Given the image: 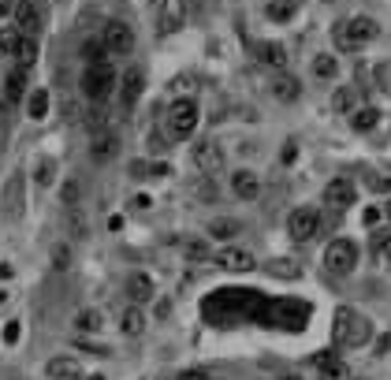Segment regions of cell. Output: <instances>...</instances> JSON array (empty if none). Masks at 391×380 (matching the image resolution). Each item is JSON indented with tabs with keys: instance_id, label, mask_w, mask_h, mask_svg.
I'll list each match as a JSON object with an SVG mask.
<instances>
[{
	"instance_id": "1",
	"label": "cell",
	"mask_w": 391,
	"mask_h": 380,
	"mask_svg": "<svg viewBox=\"0 0 391 380\" xmlns=\"http://www.w3.org/2000/svg\"><path fill=\"white\" fill-rule=\"evenodd\" d=\"M369 335H373V324H369L358 310L351 306H339L332 317V340L335 347H346V351H354V347H365Z\"/></svg>"
},
{
	"instance_id": "2",
	"label": "cell",
	"mask_w": 391,
	"mask_h": 380,
	"mask_svg": "<svg viewBox=\"0 0 391 380\" xmlns=\"http://www.w3.org/2000/svg\"><path fill=\"white\" fill-rule=\"evenodd\" d=\"M376 34H380V26H376L369 15L339 19V23L332 26V41H335V49H339V52H358V49H365Z\"/></svg>"
},
{
	"instance_id": "3",
	"label": "cell",
	"mask_w": 391,
	"mask_h": 380,
	"mask_svg": "<svg viewBox=\"0 0 391 380\" xmlns=\"http://www.w3.org/2000/svg\"><path fill=\"white\" fill-rule=\"evenodd\" d=\"M168 138L171 142H187L194 135V127H198V101L194 97H179V101H171L168 108Z\"/></svg>"
},
{
	"instance_id": "4",
	"label": "cell",
	"mask_w": 391,
	"mask_h": 380,
	"mask_svg": "<svg viewBox=\"0 0 391 380\" xmlns=\"http://www.w3.org/2000/svg\"><path fill=\"white\" fill-rule=\"evenodd\" d=\"M112 86H116L112 63H86V71H82V93L90 97V101L101 105L105 97L112 93Z\"/></svg>"
},
{
	"instance_id": "5",
	"label": "cell",
	"mask_w": 391,
	"mask_h": 380,
	"mask_svg": "<svg viewBox=\"0 0 391 380\" xmlns=\"http://www.w3.org/2000/svg\"><path fill=\"white\" fill-rule=\"evenodd\" d=\"M354 265H358V243H351V238H332L328 250H324V268L332 276H351Z\"/></svg>"
},
{
	"instance_id": "6",
	"label": "cell",
	"mask_w": 391,
	"mask_h": 380,
	"mask_svg": "<svg viewBox=\"0 0 391 380\" xmlns=\"http://www.w3.org/2000/svg\"><path fill=\"white\" fill-rule=\"evenodd\" d=\"M317 231H321V216L313 209H295L287 216V235L295 238V243H309Z\"/></svg>"
},
{
	"instance_id": "7",
	"label": "cell",
	"mask_w": 391,
	"mask_h": 380,
	"mask_svg": "<svg viewBox=\"0 0 391 380\" xmlns=\"http://www.w3.org/2000/svg\"><path fill=\"white\" fill-rule=\"evenodd\" d=\"M358 202V187L351 179H332L328 187H324V205L335 213H343V209H351V205Z\"/></svg>"
},
{
	"instance_id": "8",
	"label": "cell",
	"mask_w": 391,
	"mask_h": 380,
	"mask_svg": "<svg viewBox=\"0 0 391 380\" xmlns=\"http://www.w3.org/2000/svg\"><path fill=\"white\" fill-rule=\"evenodd\" d=\"M190 157H194V168L205 172V176H216V172L224 168V149L216 142H198Z\"/></svg>"
},
{
	"instance_id": "9",
	"label": "cell",
	"mask_w": 391,
	"mask_h": 380,
	"mask_svg": "<svg viewBox=\"0 0 391 380\" xmlns=\"http://www.w3.org/2000/svg\"><path fill=\"white\" fill-rule=\"evenodd\" d=\"M90 157H93V165H112L119 157V135L116 131H97L93 142H90Z\"/></svg>"
},
{
	"instance_id": "10",
	"label": "cell",
	"mask_w": 391,
	"mask_h": 380,
	"mask_svg": "<svg viewBox=\"0 0 391 380\" xmlns=\"http://www.w3.org/2000/svg\"><path fill=\"white\" fill-rule=\"evenodd\" d=\"M105 45L123 56V52L135 49V30H130L123 19H112V23H105Z\"/></svg>"
},
{
	"instance_id": "11",
	"label": "cell",
	"mask_w": 391,
	"mask_h": 380,
	"mask_svg": "<svg viewBox=\"0 0 391 380\" xmlns=\"http://www.w3.org/2000/svg\"><path fill=\"white\" fill-rule=\"evenodd\" d=\"M216 265L227 268V273H250L257 261H254V254H250V250L227 246V250H220V254H216Z\"/></svg>"
},
{
	"instance_id": "12",
	"label": "cell",
	"mask_w": 391,
	"mask_h": 380,
	"mask_svg": "<svg viewBox=\"0 0 391 380\" xmlns=\"http://www.w3.org/2000/svg\"><path fill=\"white\" fill-rule=\"evenodd\" d=\"M313 365H317L321 380H351V369H346L343 358L332 354V351H321L317 358H313Z\"/></svg>"
},
{
	"instance_id": "13",
	"label": "cell",
	"mask_w": 391,
	"mask_h": 380,
	"mask_svg": "<svg viewBox=\"0 0 391 380\" xmlns=\"http://www.w3.org/2000/svg\"><path fill=\"white\" fill-rule=\"evenodd\" d=\"M187 19V4L183 0H160V34H176Z\"/></svg>"
},
{
	"instance_id": "14",
	"label": "cell",
	"mask_w": 391,
	"mask_h": 380,
	"mask_svg": "<svg viewBox=\"0 0 391 380\" xmlns=\"http://www.w3.org/2000/svg\"><path fill=\"white\" fill-rule=\"evenodd\" d=\"M119 86H123V90H119V97H123V105L130 108L138 97H142V90H146V71H142V68H127L123 79H119Z\"/></svg>"
},
{
	"instance_id": "15",
	"label": "cell",
	"mask_w": 391,
	"mask_h": 380,
	"mask_svg": "<svg viewBox=\"0 0 391 380\" xmlns=\"http://www.w3.org/2000/svg\"><path fill=\"white\" fill-rule=\"evenodd\" d=\"M45 373H49L52 380H79V377H82V365H79V358H75V354H56V358L45 365Z\"/></svg>"
},
{
	"instance_id": "16",
	"label": "cell",
	"mask_w": 391,
	"mask_h": 380,
	"mask_svg": "<svg viewBox=\"0 0 391 380\" xmlns=\"http://www.w3.org/2000/svg\"><path fill=\"white\" fill-rule=\"evenodd\" d=\"M231 190H235V198L254 202L257 194H261V176H257V172H250V168L235 172V176H231Z\"/></svg>"
},
{
	"instance_id": "17",
	"label": "cell",
	"mask_w": 391,
	"mask_h": 380,
	"mask_svg": "<svg viewBox=\"0 0 391 380\" xmlns=\"http://www.w3.org/2000/svg\"><path fill=\"white\" fill-rule=\"evenodd\" d=\"M254 52H257V60L265 63V68H276V71L287 68V49L279 45V41H257Z\"/></svg>"
},
{
	"instance_id": "18",
	"label": "cell",
	"mask_w": 391,
	"mask_h": 380,
	"mask_svg": "<svg viewBox=\"0 0 391 380\" xmlns=\"http://www.w3.org/2000/svg\"><path fill=\"white\" fill-rule=\"evenodd\" d=\"M273 97H276V101H284V105H295L298 97H302V82L295 79V75L279 71L276 79H273Z\"/></svg>"
},
{
	"instance_id": "19",
	"label": "cell",
	"mask_w": 391,
	"mask_h": 380,
	"mask_svg": "<svg viewBox=\"0 0 391 380\" xmlns=\"http://www.w3.org/2000/svg\"><path fill=\"white\" fill-rule=\"evenodd\" d=\"M127 298L130 302H149V298H157V287H153V280H149L146 273H130L127 276Z\"/></svg>"
},
{
	"instance_id": "20",
	"label": "cell",
	"mask_w": 391,
	"mask_h": 380,
	"mask_svg": "<svg viewBox=\"0 0 391 380\" xmlns=\"http://www.w3.org/2000/svg\"><path fill=\"white\" fill-rule=\"evenodd\" d=\"M4 97H8V101H23V97H26V68H23V63H12V68H8Z\"/></svg>"
},
{
	"instance_id": "21",
	"label": "cell",
	"mask_w": 391,
	"mask_h": 380,
	"mask_svg": "<svg viewBox=\"0 0 391 380\" xmlns=\"http://www.w3.org/2000/svg\"><path fill=\"white\" fill-rule=\"evenodd\" d=\"M119 328H123V335H142L146 332V313L138 302H130V306L119 313Z\"/></svg>"
},
{
	"instance_id": "22",
	"label": "cell",
	"mask_w": 391,
	"mask_h": 380,
	"mask_svg": "<svg viewBox=\"0 0 391 380\" xmlns=\"http://www.w3.org/2000/svg\"><path fill=\"white\" fill-rule=\"evenodd\" d=\"M4 213L12 216V220L23 216V179H19V176L8 183V190H4Z\"/></svg>"
},
{
	"instance_id": "23",
	"label": "cell",
	"mask_w": 391,
	"mask_h": 380,
	"mask_svg": "<svg viewBox=\"0 0 391 380\" xmlns=\"http://www.w3.org/2000/svg\"><path fill=\"white\" fill-rule=\"evenodd\" d=\"M19 30H23V34H30V38H38V30H41V12L30 4V0H23V4H19Z\"/></svg>"
},
{
	"instance_id": "24",
	"label": "cell",
	"mask_w": 391,
	"mask_h": 380,
	"mask_svg": "<svg viewBox=\"0 0 391 380\" xmlns=\"http://www.w3.org/2000/svg\"><path fill=\"white\" fill-rule=\"evenodd\" d=\"M79 52H82L86 63H108V52H112V49L105 45V38H86Z\"/></svg>"
},
{
	"instance_id": "25",
	"label": "cell",
	"mask_w": 391,
	"mask_h": 380,
	"mask_svg": "<svg viewBox=\"0 0 391 380\" xmlns=\"http://www.w3.org/2000/svg\"><path fill=\"white\" fill-rule=\"evenodd\" d=\"M295 12H298L295 0H268V8H265V15L273 19V23H291Z\"/></svg>"
},
{
	"instance_id": "26",
	"label": "cell",
	"mask_w": 391,
	"mask_h": 380,
	"mask_svg": "<svg viewBox=\"0 0 391 380\" xmlns=\"http://www.w3.org/2000/svg\"><path fill=\"white\" fill-rule=\"evenodd\" d=\"M380 123V112H376V108H369V105H362V108H354V112H351V127H354V131H373V127Z\"/></svg>"
},
{
	"instance_id": "27",
	"label": "cell",
	"mask_w": 391,
	"mask_h": 380,
	"mask_svg": "<svg viewBox=\"0 0 391 380\" xmlns=\"http://www.w3.org/2000/svg\"><path fill=\"white\" fill-rule=\"evenodd\" d=\"M335 75H339V60L328 56V52H321L317 60H313V79H324V82H332Z\"/></svg>"
},
{
	"instance_id": "28",
	"label": "cell",
	"mask_w": 391,
	"mask_h": 380,
	"mask_svg": "<svg viewBox=\"0 0 391 380\" xmlns=\"http://www.w3.org/2000/svg\"><path fill=\"white\" fill-rule=\"evenodd\" d=\"M238 231H243V224L231 220V216H216V220L209 224V235L213 238H235Z\"/></svg>"
},
{
	"instance_id": "29",
	"label": "cell",
	"mask_w": 391,
	"mask_h": 380,
	"mask_svg": "<svg viewBox=\"0 0 391 380\" xmlns=\"http://www.w3.org/2000/svg\"><path fill=\"white\" fill-rule=\"evenodd\" d=\"M15 63H23V68L30 71V68H34V63H38V38H23V41H19V52H15Z\"/></svg>"
},
{
	"instance_id": "30",
	"label": "cell",
	"mask_w": 391,
	"mask_h": 380,
	"mask_svg": "<svg viewBox=\"0 0 391 380\" xmlns=\"http://www.w3.org/2000/svg\"><path fill=\"white\" fill-rule=\"evenodd\" d=\"M19 41H23V30L19 26H0V52H4V56H15Z\"/></svg>"
},
{
	"instance_id": "31",
	"label": "cell",
	"mask_w": 391,
	"mask_h": 380,
	"mask_svg": "<svg viewBox=\"0 0 391 380\" xmlns=\"http://www.w3.org/2000/svg\"><path fill=\"white\" fill-rule=\"evenodd\" d=\"M68 227H71V238L90 235V224H86V216H82V205H68Z\"/></svg>"
},
{
	"instance_id": "32",
	"label": "cell",
	"mask_w": 391,
	"mask_h": 380,
	"mask_svg": "<svg viewBox=\"0 0 391 380\" xmlns=\"http://www.w3.org/2000/svg\"><path fill=\"white\" fill-rule=\"evenodd\" d=\"M332 105H335V112H354L358 108V90L354 86H339L335 97H332Z\"/></svg>"
},
{
	"instance_id": "33",
	"label": "cell",
	"mask_w": 391,
	"mask_h": 380,
	"mask_svg": "<svg viewBox=\"0 0 391 380\" xmlns=\"http://www.w3.org/2000/svg\"><path fill=\"white\" fill-rule=\"evenodd\" d=\"M26 112H30V119H45L49 116V93L45 90H34L26 97Z\"/></svg>"
},
{
	"instance_id": "34",
	"label": "cell",
	"mask_w": 391,
	"mask_h": 380,
	"mask_svg": "<svg viewBox=\"0 0 391 380\" xmlns=\"http://www.w3.org/2000/svg\"><path fill=\"white\" fill-rule=\"evenodd\" d=\"M75 328L79 332H101V310H79L75 313Z\"/></svg>"
},
{
	"instance_id": "35",
	"label": "cell",
	"mask_w": 391,
	"mask_h": 380,
	"mask_svg": "<svg viewBox=\"0 0 391 380\" xmlns=\"http://www.w3.org/2000/svg\"><path fill=\"white\" fill-rule=\"evenodd\" d=\"M60 198H63V205H79V198H82V183L79 179H68L60 187Z\"/></svg>"
},
{
	"instance_id": "36",
	"label": "cell",
	"mask_w": 391,
	"mask_h": 380,
	"mask_svg": "<svg viewBox=\"0 0 391 380\" xmlns=\"http://www.w3.org/2000/svg\"><path fill=\"white\" fill-rule=\"evenodd\" d=\"M183 254H187L190 261H205V257H209V243H205V238H194V243L183 246Z\"/></svg>"
},
{
	"instance_id": "37",
	"label": "cell",
	"mask_w": 391,
	"mask_h": 380,
	"mask_svg": "<svg viewBox=\"0 0 391 380\" xmlns=\"http://www.w3.org/2000/svg\"><path fill=\"white\" fill-rule=\"evenodd\" d=\"M373 250H376V254H384L388 261H391V231H376L373 235Z\"/></svg>"
},
{
	"instance_id": "38",
	"label": "cell",
	"mask_w": 391,
	"mask_h": 380,
	"mask_svg": "<svg viewBox=\"0 0 391 380\" xmlns=\"http://www.w3.org/2000/svg\"><path fill=\"white\" fill-rule=\"evenodd\" d=\"M52 172H56V165H52L49 157H41L38 160V183H41V187H49V183H52Z\"/></svg>"
},
{
	"instance_id": "39",
	"label": "cell",
	"mask_w": 391,
	"mask_h": 380,
	"mask_svg": "<svg viewBox=\"0 0 391 380\" xmlns=\"http://www.w3.org/2000/svg\"><path fill=\"white\" fill-rule=\"evenodd\" d=\"M86 123H90V131H93V135H97V131H105V123H108V112H105V108H93Z\"/></svg>"
},
{
	"instance_id": "40",
	"label": "cell",
	"mask_w": 391,
	"mask_h": 380,
	"mask_svg": "<svg viewBox=\"0 0 391 380\" xmlns=\"http://www.w3.org/2000/svg\"><path fill=\"white\" fill-rule=\"evenodd\" d=\"M52 265H56V268H68V265H71V250H68V246H56V250H52Z\"/></svg>"
},
{
	"instance_id": "41",
	"label": "cell",
	"mask_w": 391,
	"mask_h": 380,
	"mask_svg": "<svg viewBox=\"0 0 391 380\" xmlns=\"http://www.w3.org/2000/svg\"><path fill=\"white\" fill-rule=\"evenodd\" d=\"M176 380H209V373H201V369H187V373H179Z\"/></svg>"
},
{
	"instance_id": "42",
	"label": "cell",
	"mask_w": 391,
	"mask_h": 380,
	"mask_svg": "<svg viewBox=\"0 0 391 380\" xmlns=\"http://www.w3.org/2000/svg\"><path fill=\"white\" fill-rule=\"evenodd\" d=\"M194 194H201V198H213V194H216V190L209 187V183H198V187H194Z\"/></svg>"
},
{
	"instance_id": "43",
	"label": "cell",
	"mask_w": 391,
	"mask_h": 380,
	"mask_svg": "<svg viewBox=\"0 0 391 380\" xmlns=\"http://www.w3.org/2000/svg\"><path fill=\"white\" fill-rule=\"evenodd\" d=\"M12 15V0H0V19H8Z\"/></svg>"
},
{
	"instance_id": "44",
	"label": "cell",
	"mask_w": 391,
	"mask_h": 380,
	"mask_svg": "<svg viewBox=\"0 0 391 380\" xmlns=\"http://www.w3.org/2000/svg\"><path fill=\"white\" fill-rule=\"evenodd\" d=\"M384 216H388V220H391V202H388V205H384Z\"/></svg>"
},
{
	"instance_id": "45",
	"label": "cell",
	"mask_w": 391,
	"mask_h": 380,
	"mask_svg": "<svg viewBox=\"0 0 391 380\" xmlns=\"http://www.w3.org/2000/svg\"><path fill=\"white\" fill-rule=\"evenodd\" d=\"M284 380H302V377H298V373H287V377H284Z\"/></svg>"
},
{
	"instance_id": "46",
	"label": "cell",
	"mask_w": 391,
	"mask_h": 380,
	"mask_svg": "<svg viewBox=\"0 0 391 380\" xmlns=\"http://www.w3.org/2000/svg\"><path fill=\"white\" fill-rule=\"evenodd\" d=\"M90 380H105V377H90Z\"/></svg>"
},
{
	"instance_id": "47",
	"label": "cell",
	"mask_w": 391,
	"mask_h": 380,
	"mask_svg": "<svg viewBox=\"0 0 391 380\" xmlns=\"http://www.w3.org/2000/svg\"><path fill=\"white\" fill-rule=\"evenodd\" d=\"M324 4H332V0H324Z\"/></svg>"
},
{
	"instance_id": "48",
	"label": "cell",
	"mask_w": 391,
	"mask_h": 380,
	"mask_svg": "<svg viewBox=\"0 0 391 380\" xmlns=\"http://www.w3.org/2000/svg\"><path fill=\"white\" fill-rule=\"evenodd\" d=\"M153 4H160V0H153Z\"/></svg>"
}]
</instances>
